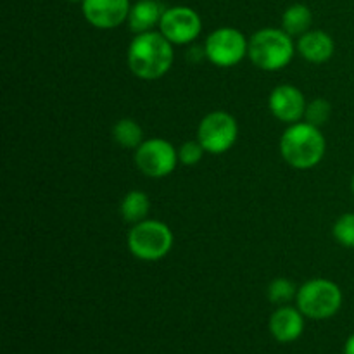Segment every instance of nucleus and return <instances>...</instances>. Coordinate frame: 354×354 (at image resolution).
I'll list each match as a JSON object with an SVG mask.
<instances>
[{"instance_id":"1","label":"nucleus","mask_w":354,"mask_h":354,"mask_svg":"<svg viewBox=\"0 0 354 354\" xmlns=\"http://www.w3.org/2000/svg\"><path fill=\"white\" fill-rule=\"evenodd\" d=\"M128 66L140 80H158L171 69L175 52L173 44L161 31L135 35L128 47Z\"/></svg>"},{"instance_id":"2","label":"nucleus","mask_w":354,"mask_h":354,"mask_svg":"<svg viewBox=\"0 0 354 354\" xmlns=\"http://www.w3.org/2000/svg\"><path fill=\"white\" fill-rule=\"evenodd\" d=\"M325 151H327V142L320 128L306 121L289 124L280 138V154L290 168H315L322 162Z\"/></svg>"},{"instance_id":"3","label":"nucleus","mask_w":354,"mask_h":354,"mask_svg":"<svg viewBox=\"0 0 354 354\" xmlns=\"http://www.w3.org/2000/svg\"><path fill=\"white\" fill-rule=\"evenodd\" d=\"M296 45L283 28H263L249 38L248 57L263 71H280L290 64Z\"/></svg>"},{"instance_id":"4","label":"nucleus","mask_w":354,"mask_h":354,"mask_svg":"<svg viewBox=\"0 0 354 354\" xmlns=\"http://www.w3.org/2000/svg\"><path fill=\"white\" fill-rule=\"evenodd\" d=\"M173 242L175 237L171 228L162 221L151 220V218L131 225V230L128 232L127 237L128 249L140 261H159L169 254Z\"/></svg>"},{"instance_id":"5","label":"nucleus","mask_w":354,"mask_h":354,"mask_svg":"<svg viewBox=\"0 0 354 354\" xmlns=\"http://www.w3.org/2000/svg\"><path fill=\"white\" fill-rule=\"evenodd\" d=\"M297 308L311 320L332 318L342 306V290L328 279H311L297 289Z\"/></svg>"},{"instance_id":"6","label":"nucleus","mask_w":354,"mask_h":354,"mask_svg":"<svg viewBox=\"0 0 354 354\" xmlns=\"http://www.w3.org/2000/svg\"><path fill=\"white\" fill-rule=\"evenodd\" d=\"M237 137V120L227 111L207 113L197 127V140L203 144L207 154H225L234 147Z\"/></svg>"},{"instance_id":"7","label":"nucleus","mask_w":354,"mask_h":354,"mask_svg":"<svg viewBox=\"0 0 354 354\" xmlns=\"http://www.w3.org/2000/svg\"><path fill=\"white\" fill-rule=\"evenodd\" d=\"M204 52L207 61L218 68H232L248 55L249 40L237 28L221 26L206 38Z\"/></svg>"},{"instance_id":"8","label":"nucleus","mask_w":354,"mask_h":354,"mask_svg":"<svg viewBox=\"0 0 354 354\" xmlns=\"http://www.w3.org/2000/svg\"><path fill=\"white\" fill-rule=\"evenodd\" d=\"M178 162V149L165 138H149L135 149V165L149 178L171 175Z\"/></svg>"},{"instance_id":"9","label":"nucleus","mask_w":354,"mask_h":354,"mask_svg":"<svg viewBox=\"0 0 354 354\" xmlns=\"http://www.w3.org/2000/svg\"><path fill=\"white\" fill-rule=\"evenodd\" d=\"M159 31L173 45H189L203 31V21L197 10L187 6L168 7L159 23Z\"/></svg>"},{"instance_id":"10","label":"nucleus","mask_w":354,"mask_h":354,"mask_svg":"<svg viewBox=\"0 0 354 354\" xmlns=\"http://www.w3.org/2000/svg\"><path fill=\"white\" fill-rule=\"evenodd\" d=\"M130 0H83V17L97 30H114L128 21Z\"/></svg>"},{"instance_id":"11","label":"nucleus","mask_w":354,"mask_h":354,"mask_svg":"<svg viewBox=\"0 0 354 354\" xmlns=\"http://www.w3.org/2000/svg\"><path fill=\"white\" fill-rule=\"evenodd\" d=\"M306 106L308 102L304 99V93L297 86L287 85V83L275 86L268 97L270 113L286 124H294L304 120Z\"/></svg>"},{"instance_id":"12","label":"nucleus","mask_w":354,"mask_h":354,"mask_svg":"<svg viewBox=\"0 0 354 354\" xmlns=\"http://www.w3.org/2000/svg\"><path fill=\"white\" fill-rule=\"evenodd\" d=\"M270 332L283 344L297 341L304 332V315L299 308H292L289 304L280 306L270 318Z\"/></svg>"},{"instance_id":"13","label":"nucleus","mask_w":354,"mask_h":354,"mask_svg":"<svg viewBox=\"0 0 354 354\" xmlns=\"http://www.w3.org/2000/svg\"><path fill=\"white\" fill-rule=\"evenodd\" d=\"M297 54L308 62L313 64H324L334 55L335 44L334 38L324 30H310L301 35L296 44Z\"/></svg>"},{"instance_id":"14","label":"nucleus","mask_w":354,"mask_h":354,"mask_svg":"<svg viewBox=\"0 0 354 354\" xmlns=\"http://www.w3.org/2000/svg\"><path fill=\"white\" fill-rule=\"evenodd\" d=\"M165 7L159 0H137L131 3L130 14H128V26L135 35L154 31L159 28L161 17L165 14Z\"/></svg>"},{"instance_id":"15","label":"nucleus","mask_w":354,"mask_h":354,"mask_svg":"<svg viewBox=\"0 0 354 354\" xmlns=\"http://www.w3.org/2000/svg\"><path fill=\"white\" fill-rule=\"evenodd\" d=\"M151 213V197L142 190H130L120 203V214L123 221L137 225L147 220Z\"/></svg>"},{"instance_id":"16","label":"nucleus","mask_w":354,"mask_h":354,"mask_svg":"<svg viewBox=\"0 0 354 354\" xmlns=\"http://www.w3.org/2000/svg\"><path fill=\"white\" fill-rule=\"evenodd\" d=\"M313 14L304 3H292L282 14V28L290 37H301L311 30Z\"/></svg>"},{"instance_id":"17","label":"nucleus","mask_w":354,"mask_h":354,"mask_svg":"<svg viewBox=\"0 0 354 354\" xmlns=\"http://www.w3.org/2000/svg\"><path fill=\"white\" fill-rule=\"evenodd\" d=\"M113 138L120 147L137 149L144 142V130L131 118H123L113 127Z\"/></svg>"},{"instance_id":"18","label":"nucleus","mask_w":354,"mask_h":354,"mask_svg":"<svg viewBox=\"0 0 354 354\" xmlns=\"http://www.w3.org/2000/svg\"><path fill=\"white\" fill-rule=\"evenodd\" d=\"M266 294H268L270 303L279 304V306H286V304H289L290 301L297 297V287L292 280L279 277V279H273L272 282H270Z\"/></svg>"},{"instance_id":"19","label":"nucleus","mask_w":354,"mask_h":354,"mask_svg":"<svg viewBox=\"0 0 354 354\" xmlns=\"http://www.w3.org/2000/svg\"><path fill=\"white\" fill-rule=\"evenodd\" d=\"M332 235L342 248L354 249V213L341 214L332 227Z\"/></svg>"},{"instance_id":"20","label":"nucleus","mask_w":354,"mask_h":354,"mask_svg":"<svg viewBox=\"0 0 354 354\" xmlns=\"http://www.w3.org/2000/svg\"><path fill=\"white\" fill-rule=\"evenodd\" d=\"M332 116V104L327 99H313L311 102H308L306 113H304V121L313 127L322 128L324 124H327V121Z\"/></svg>"},{"instance_id":"21","label":"nucleus","mask_w":354,"mask_h":354,"mask_svg":"<svg viewBox=\"0 0 354 354\" xmlns=\"http://www.w3.org/2000/svg\"><path fill=\"white\" fill-rule=\"evenodd\" d=\"M206 149L199 140H187L180 145L178 159L183 166H196L203 161Z\"/></svg>"},{"instance_id":"22","label":"nucleus","mask_w":354,"mask_h":354,"mask_svg":"<svg viewBox=\"0 0 354 354\" xmlns=\"http://www.w3.org/2000/svg\"><path fill=\"white\" fill-rule=\"evenodd\" d=\"M344 354H354V334L349 335V339L346 341Z\"/></svg>"},{"instance_id":"23","label":"nucleus","mask_w":354,"mask_h":354,"mask_svg":"<svg viewBox=\"0 0 354 354\" xmlns=\"http://www.w3.org/2000/svg\"><path fill=\"white\" fill-rule=\"evenodd\" d=\"M68 2H73V3H82L83 0H68Z\"/></svg>"},{"instance_id":"24","label":"nucleus","mask_w":354,"mask_h":354,"mask_svg":"<svg viewBox=\"0 0 354 354\" xmlns=\"http://www.w3.org/2000/svg\"><path fill=\"white\" fill-rule=\"evenodd\" d=\"M351 190H353V196H354V175H353V180H351Z\"/></svg>"}]
</instances>
